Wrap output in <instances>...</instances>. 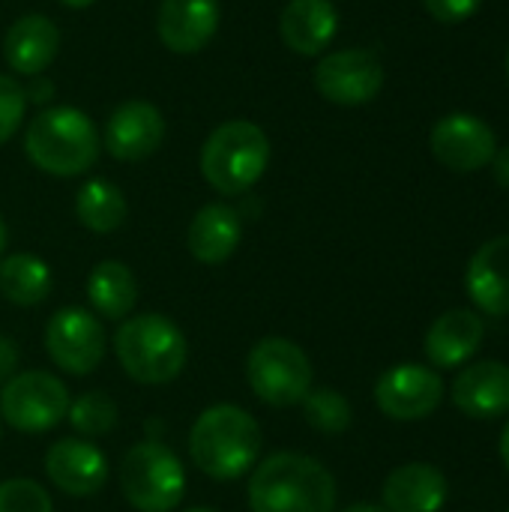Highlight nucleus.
<instances>
[{"instance_id":"nucleus-1","label":"nucleus","mask_w":509,"mask_h":512,"mask_svg":"<svg viewBox=\"0 0 509 512\" xmlns=\"http://www.w3.org/2000/svg\"><path fill=\"white\" fill-rule=\"evenodd\" d=\"M252 512H333L336 480L306 453H273L255 465L249 480Z\"/></svg>"},{"instance_id":"nucleus-2","label":"nucleus","mask_w":509,"mask_h":512,"mask_svg":"<svg viewBox=\"0 0 509 512\" xmlns=\"http://www.w3.org/2000/svg\"><path fill=\"white\" fill-rule=\"evenodd\" d=\"M261 444V426L249 411L237 405L207 408L189 435V453L198 471L213 480H240L258 465Z\"/></svg>"},{"instance_id":"nucleus-3","label":"nucleus","mask_w":509,"mask_h":512,"mask_svg":"<svg viewBox=\"0 0 509 512\" xmlns=\"http://www.w3.org/2000/svg\"><path fill=\"white\" fill-rule=\"evenodd\" d=\"M24 153L45 174L78 177L99 159V132L93 120L78 108H42L27 123Z\"/></svg>"},{"instance_id":"nucleus-4","label":"nucleus","mask_w":509,"mask_h":512,"mask_svg":"<svg viewBox=\"0 0 509 512\" xmlns=\"http://www.w3.org/2000/svg\"><path fill=\"white\" fill-rule=\"evenodd\" d=\"M114 354L123 372L138 384H168L174 381L189 357L186 336L180 327L156 312L126 318L114 333Z\"/></svg>"},{"instance_id":"nucleus-5","label":"nucleus","mask_w":509,"mask_h":512,"mask_svg":"<svg viewBox=\"0 0 509 512\" xmlns=\"http://www.w3.org/2000/svg\"><path fill=\"white\" fill-rule=\"evenodd\" d=\"M270 165V141L258 123L228 120L201 147V174L219 195L249 192Z\"/></svg>"},{"instance_id":"nucleus-6","label":"nucleus","mask_w":509,"mask_h":512,"mask_svg":"<svg viewBox=\"0 0 509 512\" xmlns=\"http://www.w3.org/2000/svg\"><path fill=\"white\" fill-rule=\"evenodd\" d=\"M120 489L138 512H171L183 501L186 471L165 444L141 441L123 456Z\"/></svg>"},{"instance_id":"nucleus-7","label":"nucleus","mask_w":509,"mask_h":512,"mask_svg":"<svg viewBox=\"0 0 509 512\" xmlns=\"http://www.w3.org/2000/svg\"><path fill=\"white\" fill-rule=\"evenodd\" d=\"M246 378L261 402L273 408H291L300 405L312 390V363L297 342L267 336L249 351Z\"/></svg>"},{"instance_id":"nucleus-8","label":"nucleus","mask_w":509,"mask_h":512,"mask_svg":"<svg viewBox=\"0 0 509 512\" xmlns=\"http://www.w3.org/2000/svg\"><path fill=\"white\" fill-rule=\"evenodd\" d=\"M69 411V390L51 372H21L3 384L0 417L18 432H48Z\"/></svg>"},{"instance_id":"nucleus-9","label":"nucleus","mask_w":509,"mask_h":512,"mask_svg":"<svg viewBox=\"0 0 509 512\" xmlns=\"http://www.w3.org/2000/svg\"><path fill=\"white\" fill-rule=\"evenodd\" d=\"M375 402L384 417L417 423L432 417L444 402V378L423 363H399L375 384Z\"/></svg>"},{"instance_id":"nucleus-10","label":"nucleus","mask_w":509,"mask_h":512,"mask_svg":"<svg viewBox=\"0 0 509 512\" xmlns=\"http://www.w3.org/2000/svg\"><path fill=\"white\" fill-rule=\"evenodd\" d=\"M45 351L57 369L90 375L105 357V330L87 309L66 306L45 327Z\"/></svg>"},{"instance_id":"nucleus-11","label":"nucleus","mask_w":509,"mask_h":512,"mask_svg":"<svg viewBox=\"0 0 509 512\" xmlns=\"http://www.w3.org/2000/svg\"><path fill=\"white\" fill-rule=\"evenodd\" d=\"M315 87L327 102L366 105L384 87V66L372 51L363 48L333 51L315 66Z\"/></svg>"},{"instance_id":"nucleus-12","label":"nucleus","mask_w":509,"mask_h":512,"mask_svg":"<svg viewBox=\"0 0 509 512\" xmlns=\"http://www.w3.org/2000/svg\"><path fill=\"white\" fill-rule=\"evenodd\" d=\"M429 144H432L435 159L459 174H471V171L492 165L498 153L495 129L486 120L474 114H462V111L441 117L432 129Z\"/></svg>"},{"instance_id":"nucleus-13","label":"nucleus","mask_w":509,"mask_h":512,"mask_svg":"<svg viewBox=\"0 0 509 512\" xmlns=\"http://www.w3.org/2000/svg\"><path fill=\"white\" fill-rule=\"evenodd\" d=\"M165 141V117L156 105L144 99L123 102L111 111L102 144L120 162H141L153 156Z\"/></svg>"},{"instance_id":"nucleus-14","label":"nucleus","mask_w":509,"mask_h":512,"mask_svg":"<svg viewBox=\"0 0 509 512\" xmlns=\"http://www.w3.org/2000/svg\"><path fill=\"white\" fill-rule=\"evenodd\" d=\"M219 0H162L156 33L174 54L201 51L219 30Z\"/></svg>"},{"instance_id":"nucleus-15","label":"nucleus","mask_w":509,"mask_h":512,"mask_svg":"<svg viewBox=\"0 0 509 512\" xmlns=\"http://www.w3.org/2000/svg\"><path fill=\"white\" fill-rule=\"evenodd\" d=\"M45 474L60 492L87 498L105 486L108 462L99 447H93L87 441L63 438V441L51 444V450L45 453Z\"/></svg>"},{"instance_id":"nucleus-16","label":"nucleus","mask_w":509,"mask_h":512,"mask_svg":"<svg viewBox=\"0 0 509 512\" xmlns=\"http://www.w3.org/2000/svg\"><path fill=\"white\" fill-rule=\"evenodd\" d=\"M453 405L471 420H498L509 414V366L483 360L462 369L450 387Z\"/></svg>"},{"instance_id":"nucleus-17","label":"nucleus","mask_w":509,"mask_h":512,"mask_svg":"<svg viewBox=\"0 0 509 512\" xmlns=\"http://www.w3.org/2000/svg\"><path fill=\"white\" fill-rule=\"evenodd\" d=\"M465 291L486 315H509V234L483 243L465 270Z\"/></svg>"},{"instance_id":"nucleus-18","label":"nucleus","mask_w":509,"mask_h":512,"mask_svg":"<svg viewBox=\"0 0 509 512\" xmlns=\"http://www.w3.org/2000/svg\"><path fill=\"white\" fill-rule=\"evenodd\" d=\"M486 339V324L471 309H450L432 321L426 333V357L435 369L465 366Z\"/></svg>"},{"instance_id":"nucleus-19","label":"nucleus","mask_w":509,"mask_h":512,"mask_svg":"<svg viewBox=\"0 0 509 512\" xmlns=\"http://www.w3.org/2000/svg\"><path fill=\"white\" fill-rule=\"evenodd\" d=\"M387 512H441L450 498L447 477L429 462H408L384 480Z\"/></svg>"},{"instance_id":"nucleus-20","label":"nucleus","mask_w":509,"mask_h":512,"mask_svg":"<svg viewBox=\"0 0 509 512\" xmlns=\"http://www.w3.org/2000/svg\"><path fill=\"white\" fill-rule=\"evenodd\" d=\"M60 51V30L51 18L30 12L12 21L3 36V57L18 75H39Z\"/></svg>"},{"instance_id":"nucleus-21","label":"nucleus","mask_w":509,"mask_h":512,"mask_svg":"<svg viewBox=\"0 0 509 512\" xmlns=\"http://www.w3.org/2000/svg\"><path fill=\"white\" fill-rule=\"evenodd\" d=\"M339 30V12L330 0H288L279 18L282 42L303 54L315 57L321 54Z\"/></svg>"},{"instance_id":"nucleus-22","label":"nucleus","mask_w":509,"mask_h":512,"mask_svg":"<svg viewBox=\"0 0 509 512\" xmlns=\"http://www.w3.org/2000/svg\"><path fill=\"white\" fill-rule=\"evenodd\" d=\"M243 240V222L240 213L228 204H207L195 213L189 225V252L201 264H222L228 261Z\"/></svg>"},{"instance_id":"nucleus-23","label":"nucleus","mask_w":509,"mask_h":512,"mask_svg":"<svg viewBox=\"0 0 509 512\" xmlns=\"http://www.w3.org/2000/svg\"><path fill=\"white\" fill-rule=\"evenodd\" d=\"M87 297L93 309L111 321H123L138 303V282L120 261H99L87 279Z\"/></svg>"},{"instance_id":"nucleus-24","label":"nucleus","mask_w":509,"mask_h":512,"mask_svg":"<svg viewBox=\"0 0 509 512\" xmlns=\"http://www.w3.org/2000/svg\"><path fill=\"white\" fill-rule=\"evenodd\" d=\"M0 294L15 306H39L51 294V270L42 258L15 252L0 261Z\"/></svg>"},{"instance_id":"nucleus-25","label":"nucleus","mask_w":509,"mask_h":512,"mask_svg":"<svg viewBox=\"0 0 509 512\" xmlns=\"http://www.w3.org/2000/svg\"><path fill=\"white\" fill-rule=\"evenodd\" d=\"M75 216L93 234H111L126 219V198L111 180H87L75 195Z\"/></svg>"},{"instance_id":"nucleus-26","label":"nucleus","mask_w":509,"mask_h":512,"mask_svg":"<svg viewBox=\"0 0 509 512\" xmlns=\"http://www.w3.org/2000/svg\"><path fill=\"white\" fill-rule=\"evenodd\" d=\"M303 405V414H306V423L324 435H339L351 426L354 420V411L348 405V399L339 393V390H330V387H318V390H309L306 399L300 402Z\"/></svg>"},{"instance_id":"nucleus-27","label":"nucleus","mask_w":509,"mask_h":512,"mask_svg":"<svg viewBox=\"0 0 509 512\" xmlns=\"http://www.w3.org/2000/svg\"><path fill=\"white\" fill-rule=\"evenodd\" d=\"M66 420L72 423V429L84 438H99L108 435L117 426V405L111 396L90 390L84 396H78L75 402H69Z\"/></svg>"},{"instance_id":"nucleus-28","label":"nucleus","mask_w":509,"mask_h":512,"mask_svg":"<svg viewBox=\"0 0 509 512\" xmlns=\"http://www.w3.org/2000/svg\"><path fill=\"white\" fill-rule=\"evenodd\" d=\"M0 512H54L51 495L24 477L0 483Z\"/></svg>"},{"instance_id":"nucleus-29","label":"nucleus","mask_w":509,"mask_h":512,"mask_svg":"<svg viewBox=\"0 0 509 512\" xmlns=\"http://www.w3.org/2000/svg\"><path fill=\"white\" fill-rule=\"evenodd\" d=\"M24 111H27L24 87L12 75L0 72V144H6L18 132V126L24 123Z\"/></svg>"},{"instance_id":"nucleus-30","label":"nucleus","mask_w":509,"mask_h":512,"mask_svg":"<svg viewBox=\"0 0 509 512\" xmlns=\"http://www.w3.org/2000/svg\"><path fill=\"white\" fill-rule=\"evenodd\" d=\"M423 3H426L429 15L435 21H441V24H462V21H468L480 9L483 0H423Z\"/></svg>"},{"instance_id":"nucleus-31","label":"nucleus","mask_w":509,"mask_h":512,"mask_svg":"<svg viewBox=\"0 0 509 512\" xmlns=\"http://www.w3.org/2000/svg\"><path fill=\"white\" fill-rule=\"evenodd\" d=\"M15 363H18V351H15V345H12V339L0 336V384L12 375Z\"/></svg>"},{"instance_id":"nucleus-32","label":"nucleus","mask_w":509,"mask_h":512,"mask_svg":"<svg viewBox=\"0 0 509 512\" xmlns=\"http://www.w3.org/2000/svg\"><path fill=\"white\" fill-rule=\"evenodd\" d=\"M492 174L504 189H509V147H498V153L492 159Z\"/></svg>"},{"instance_id":"nucleus-33","label":"nucleus","mask_w":509,"mask_h":512,"mask_svg":"<svg viewBox=\"0 0 509 512\" xmlns=\"http://www.w3.org/2000/svg\"><path fill=\"white\" fill-rule=\"evenodd\" d=\"M24 93H27V102H33V99H36V102H45L48 96H54V84H51V81H36V84H30Z\"/></svg>"},{"instance_id":"nucleus-34","label":"nucleus","mask_w":509,"mask_h":512,"mask_svg":"<svg viewBox=\"0 0 509 512\" xmlns=\"http://www.w3.org/2000/svg\"><path fill=\"white\" fill-rule=\"evenodd\" d=\"M501 462H504V468L509 471V423L504 426V432H501Z\"/></svg>"},{"instance_id":"nucleus-35","label":"nucleus","mask_w":509,"mask_h":512,"mask_svg":"<svg viewBox=\"0 0 509 512\" xmlns=\"http://www.w3.org/2000/svg\"><path fill=\"white\" fill-rule=\"evenodd\" d=\"M342 512H387L384 507H378V504H351L348 510Z\"/></svg>"},{"instance_id":"nucleus-36","label":"nucleus","mask_w":509,"mask_h":512,"mask_svg":"<svg viewBox=\"0 0 509 512\" xmlns=\"http://www.w3.org/2000/svg\"><path fill=\"white\" fill-rule=\"evenodd\" d=\"M63 6H69V9H87V6H93L96 0H60Z\"/></svg>"},{"instance_id":"nucleus-37","label":"nucleus","mask_w":509,"mask_h":512,"mask_svg":"<svg viewBox=\"0 0 509 512\" xmlns=\"http://www.w3.org/2000/svg\"><path fill=\"white\" fill-rule=\"evenodd\" d=\"M6 243H9V231H6V222H3V216H0V255H3V249H6Z\"/></svg>"},{"instance_id":"nucleus-38","label":"nucleus","mask_w":509,"mask_h":512,"mask_svg":"<svg viewBox=\"0 0 509 512\" xmlns=\"http://www.w3.org/2000/svg\"><path fill=\"white\" fill-rule=\"evenodd\" d=\"M186 512H216V510H210V507H192V510H186Z\"/></svg>"},{"instance_id":"nucleus-39","label":"nucleus","mask_w":509,"mask_h":512,"mask_svg":"<svg viewBox=\"0 0 509 512\" xmlns=\"http://www.w3.org/2000/svg\"><path fill=\"white\" fill-rule=\"evenodd\" d=\"M507 75H509V51H507Z\"/></svg>"},{"instance_id":"nucleus-40","label":"nucleus","mask_w":509,"mask_h":512,"mask_svg":"<svg viewBox=\"0 0 509 512\" xmlns=\"http://www.w3.org/2000/svg\"><path fill=\"white\" fill-rule=\"evenodd\" d=\"M507 512H509V510H507Z\"/></svg>"}]
</instances>
